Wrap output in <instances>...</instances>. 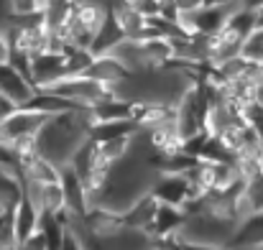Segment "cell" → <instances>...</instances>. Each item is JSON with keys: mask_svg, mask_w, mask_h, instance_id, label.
<instances>
[{"mask_svg": "<svg viewBox=\"0 0 263 250\" xmlns=\"http://www.w3.org/2000/svg\"><path fill=\"white\" fill-rule=\"evenodd\" d=\"M49 89L62 94V97H67V100H72L74 105H80L85 110L105 102V100H110V97H115V94H120L115 87L97 82V80H92L87 74H69V77L59 80L57 84H51Z\"/></svg>", "mask_w": 263, "mask_h": 250, "instance_id": "obj_1", "label": "cell"}, {"mask_svg": "<svg viewBox=\"0 0 263 250\" xmlns=\"http://www.w3.org/2000/svg\"><path fill=\"white\" fill-rule=\"evenodd\" d=\"M49 118L51 115H46L41 110H33V107H15L10 115H5L0 120V141L13 146L23 138H36Z\"/></svg>", "mask_w": 263, "mask_h": 250, "instance_id": "obj_2", "label": "cell"}, {"mask_svg": "<svg viewBox=\"0 0 263 250\" xmlns=\"http://www.w3.org/2000/svg\"><path fill=\"white\" fill-rule=\"evenodd\" d=\"M151 194L161 204H174V207H184L192 197H199V194H194V189L184 174H172V171H159L154 176Z\"/></svg>", "mask_w": 263, "mask_h": 250, "instance_id": "obj_3", "label": "cell"}, {"mask_svg": "<svg viewBox=\"0 0 263 250\" xmlns=\"http://www.w3.org/2000/svg\"><path fill=\"white\" fill-rule=\"evenodd\" d=\"M39 87L31 82L28 74H23L10 62H0V94L8 97L15 107H26L36 97Z\"/></svg>", "mask_w": 263, "mask_h": 250, "instance_id": "obj_4", "label": "cell"}, {"mask_svg": "<svg viewBox=\"0 0 263 250\" xmlns=\"http://www.w3.org/2000/svg\"><path fill=\"white\" fill-rule=\"evenodd\" d=\"M64 77H67L64 51L46 49V51H41V54H36L31 59V82L36 84L39 89H49L51 84H57Z\"/></svg>", "mask_w": 263, "mask_h": 250, "instance_id": "obj_5", "label": "cell"}, {"mask_svg": "<svg viewBox=\"0 0 263 250\" xmlns=\"http://www.w3.org/2000/svg\"><path fill=\"white\" fill-rule=\"evenodd\" d=\"M189 215L184 207H174V204H159L156 217L148 227L146 235H151L154 240H169V238H179L184 233Z\"/></svg>", "mask_w": 263, "mask_h": 250, "instance_id": "obj_6", "label": "cell"}, {"mask_svg": "<svg viewBox=\"0 0 263 250\" xmlns=\"http://www.w3.org/2000/svg\"><path fill=\"white\" fill-rule=\"evenodd\" d=\"M225 248L230 250H261L263 248V212H251L235 222V230Z\"/></svg>", "mask_w": 263, "mask_h": 250, "instance_id": "obj_7", "label": "cell"}, {"mask_svg": "<svg viewBox=\"0 0 263 250\" xmlns=\"http://www.w3.org/2000/svg\"><path fill=\"white\" fill-rule=\"evenodd\" d=\"M85 74L92 77V80H97V82L110 84L115 89H120L123 84L130 82V77H133L130 69L118 56H112V54H95V59H92V64L87 67Z\"/></svg>", "mask_w": 263, "mask_h": 250, "instance_id": "obj_8", "label": "cell"}, {"mask_svg": "<svg viewBox=\"0 0 263 250\" xmlns=\"http://www.w3.org/2000/svg\"><path fill=\"white\" fill-rule=\"evenodd\" d=\"M159 199L148 191H143L128 209H123V227H130V230H141V233H148L154 217H156V209H159Z\"/></svg>", "mask_w": 263, "mask_h": 250, "instance_id": "obj_9", "label": "cell"}, {"mask_svg": "<svg viewBox=\"0 0 263 250\" xmlns=\"http://www.w3.org/2000/svg\"><path fill=\"white\" fill-rule=\"evenodd\" d=\"M13 212V225H15V235H18V245L31 238L36 230H39V220H41V209L39 204L23 191V197L15 202V207L10 209Z\"/></svg>", "mask_w": 263, "mask_h": 250, "instance_id": "obj_10", "label": "cell"}, {"mask_svg": "<svg viewBox=\"0 0 263 250\" xmlns=\"http://www.w3.org/2000/svg\"><path fill=\"white\" fill-rule=\"evenodd\" d=\"M21 176L26 181H36V184H54L62 179V164L51 161L44 153H36L21 166Z\"/></svg>", "mask_w": 263, "mask_h": 250, "instance_id": "obj_11", "label": "cell"}, {"mask_svg": "<svg viewBox=\"0 0 263 250\" xmlns=\"http://www.w3.org/2000/svg\"><path fill=\"white\" fill-rule=\"evenodd\" d=\"M128 36H125V31L120 28V23H118V18H115V13H112V8L107 10V15H105V21H102V26H100V31L95 33V41H92V54H110L120 41H125Z\"/></svg>", "mask_w": 263, "mask_h": 250, "instance_id": "obj_12", "label": "cell"}, {"mask_svg": "<svg viewBox=\"0 0 263 250\" xmlns=\"http://www.w3.org/2000/svg\"><path fill=\"white\" fill-rule=\"evenodd\" d=\"M141 128L133 120H92L87 130V138L102 143V141H112V138H123V136H136Z\"/></svg>", "mask_w": 263, "mask_h": 250, "instance_id": "obj_13", "label": "cell"}, {"mask_svg": "<svg viewBox=\"0 0 263 250\" xmlns=\"http://www.w3.org/2000/svg\"><path fill=\"white\" fill-rule=\"evenodd\" d=\"M240 54L248 59V62H253V64H261L263 67V26L258 23L253 31H251V36L243 41V49H240Z\"/></svg>", "mask_w": 263, "mask_h": 250, "instance_id": "obj_14", "label": "cell"}, {"mask_svg": "<svg viewBox=\"0 0 263 250\" xmlns=\"http://www.w3.org/2000/svg\"><path fill=\"white\" fill-rule=\"evenodd\" d=\"M243 199H246V204H248L251 212H263V171L258 176H253V179L246 181Z\"/></svg>", "mask_w": 263, "mask_h": 250, "instance_id": "obj_15", "label": "cell"}, {"mask_svg": "<svg viewBox=\"0 0 263 250\" xmlns=\"http://www.w3.org/2000/svg\"><path fill=\"white\" fill-rule=\"evenodd\" d=\"M243 118H246V123L258 133V138L263 141V102H251L248 107H243Z\"/></svg>", "mask_w": 263, "mask_h": 250, "instance_id": "obj_16", "label": "cell"}, {"mask_svg": "<svg viewBox=\"0 0 263 250\" xmlns=\"http://www.w3.org/2000/svg\"><path fill=\"white\" fill-rule=\"evenodd\" d=\"M10 15H28L39 10V0H8Z\"/></svg>", "mask_w": 263, "mask_h": 250, "instance_id": "obj_17", "label": "cell"}, {"mask_svg": "<svg viewBox=\"0 0 263 250\" xmlns=\"http://www.w3.org/2000/svg\"><path fill=\"white\" fill-rule=\"evenodd\" d=\"M18 250H49L46 248V238H44V233L36 230L31 238H26V240L18 245Z\"/></svg>", "mask_w": 263, "mask_h": 250, "instance_id": "obj_18", "label": "cell"}, {"mask_svg": "<svg viewBox=\"0 0 263 250\" xmlns=\"http://www.w3.org/2000/svg\"><path fill=\"white\" fill-rule=\"evenodd\" d=\"M62 250H85V243H82V238H80L77 230H67L64 243H62Z\"/></svg>", "mask_w": 263, "mask_h": 250, "instance_id": "obj_19", "label": "cell"}, {"mask_svg": "<svg viewBox=\"0 0 263 250\" xmlns=\"http://www.w3.org/2000/svg\"><path fill=\"white\" fill-rule=\"evenodd\" d=\"M133 8H138L146 18H154V15H159V0H138Z\"/></svg>", "mask_w": 263, "mask_h": 250, "instance_id": "obj_20", "label": "cell"}, {"mask_svg": "<svg viewBox=\"0 0 263 250\" xmlns=\"http://www.w3.org/2000/svg\"><path fill=\"white\" fill-rule=\"evenodd\" d=\"M176 3H179L181 13H194V10H199L204 5V0H176Z\"/></svg>", "mask_w": 263, "mask_h": 250, "instance_id": "obj_21", "label": "cell"}, {"mask_svg": "<svg viewBox=\"0 0 263 250\" xmlns=\"http://www.w3.org/2000/svg\"><path fill=\"white\" fill-rule=\"evenodd\" d=\"M8 54H10V44H8L5 28L0 26V62H8Z\"/></svg>", "mask_w": 263, "mask_h": 250, "instance_id": "obj_22", "label": "cell"}]
</instances>
